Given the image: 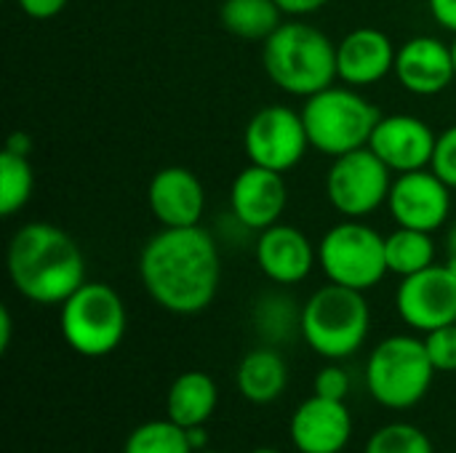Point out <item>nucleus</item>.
<instances>
[{"mask_svg": "<svg viewBox=\"0 0 456 453\" xmlns=\"http://www.w3.org/2000/svg\"><path fill=\"white\" fill-rule=\"evenodd\" d=\"M139 278L150 299L166 312H203L216 299L222 280L214 235L200 224L163 227L139 254Z\"/></svg>", "mask_w": 456, "mask_h": 453, "instance_id": "f257e3e1", "label": "nucleus"}, {"mask_svg": "<svg viewBox=\"0 0 456 453\" xmlns=\"http://www.w3.org/2000/svg\"><path fill=\"white\" fill-rule=\"evenodd\" d=\"M13 288L35 304H64L86 283V259L69 232L48 222L21 224L5 251Z\"/></svg>", "mask_w": 456, "mask_h": 453, "instance_id": "f03ea898", "label": "nucleus"}, {"mask_svg": "<svg viewBox=\"0 0 456 453\" xmlns=\"http://www.w3.org/2000/svg\"><path fill=\"white\" fill-rule=\"evenodd\" d=\"M267 77L291 96H313L337 77V43L307 21H283L262 43Z\"/></svg>", "mask_w": 456, "mask_h": 453, "instance_id": "7ed1b4c3", "label": "nucleus"}, {"mask_svg": "<svg viewBox=\"0 0 456 453\" xmlns=\"http://www.w3.org/2000/svg\"><path fill=\"white\" fill-rule=\"evenodd\" d=\"M371 328V310L363 291L329 283L318 288L299 312V331L313 352L326 360L355 355Z\"/></svg>", "mask_w": 456, "mask_h": 453, "instance_id": "20e7f679", "label": "nucleus"}, {"mask_svg": "<svg viewBox=\"0 0 456 453\" xmlns=\"http://www.w3.org/2000/svg\"><path fill=\"white\" fill-rule=\"evenodd\" d=\"M310 147L331 160L369 147V139L379 123V109L353 85H329L305 99L299 109Z\"/></svg>", "mask_w": 456, "mask_h": 453, "instance_id": "39448f33", "label": "nucleus"}, {"mask_svg": "<svg viewBox=\"0 0 456 453\" xmlns=\"http://www.w3.org/2000/svg\"><path fill=\"white\" fill-rule=\"evenodd\" d=\"M59 328L69 350L83 358L115 352L128 328V312L120 294L99 280H86L64 304H59Z\"/></svg>", "mask_w": 456, "mask_h": 453, "instance_id": "423d86ee", "label": "nucleus"}, {"mask_svg": "<svg viewBox=\"0 0 456 453\" xmlns=\"http://www.w3.org/2000/svg\"><path fill=\"white\" fill-rule=\"evenodd\" d=\"M436 376V366L428 355L425 339L417 336H387L374 347L366 363V387L371 398L393 411L417 406Z\"/></svg>", "mask_w": 456, "mask_h": 453, "instance_id": "0eeeda50", "label": "nucleus"}, {"mask_svg": "<svg viewBox=\"0 0 456 453\" xmlns=\"http://www.w3.org/2000/svg\"><path fill=\"white\" fill-rule=\"evenodd\" d=\"M318 264L329 283L369 291L390 272L385 259V235L363 219H342L321 238Z\"/></svg>", "mask_w": 456, "mask_h": 453, "instance_id": "6e6552de", "label": "nucleus"}, {"mask_svg": "<svg viewBox=\"0 0 456 453\" xmlns=\"http://www.w3.org/2000/svg\"><path fill=\"white\" fill-rule=\"evenodd\" d=\"M393 171L369 150H353L334 158L326 174V195L345 219H366L387 206Z\"/></svg>", "mask_w": 456, "mask_h": 453, "instance_id": "1a4fd4ad", "label": "nucleus"}, {"mask_svg": "<svg viewBox=\"0 0 456 453\" xmlns=\"http://www.w3.org/2000/svg\"><path fill=\"white\" fill-rule=\"evenodd\" d=\"M248 163L286 174L302 163L310 150L302 112L286 104H267L251 115L243 131Z\"/></svg>", "mask_w": 456, "mask_h": 453, "instance_id": "9d476101", "label": "nucleus"}, {"mask_svg": "<svg viewBox=\"0 0 456 453\" xmlns=\"http://www.w3.org/2000/svg\"><path fill=\"white\" fill-rule=\"evenodd\" d=\"M395 310L409 328L422 334L456 323V275L446 264H433L401 278Z\"/></svg>", "mask_w": 456, "mask_h": 453, "instance_id": "9b49d317", "label": "nucleus"}, {"mask_svg": "<svg viewBox=\"0 0 456 453\" xmlns=\"http://www.w3.org/2000/svg\"><path fill=\"white\" fill-rule=\"evenodd\" d=\"M387 211L398 227L438 232L452 214V187L433 168L395 174Z\"/></svg>", "mask_w": 456, "mask_h": 453, "instance_id": "f8f14e48", "label": "nucleus"}, {"mask_svg": "<svg viewBox=\"0 0 456 453\" xmlns=\"http://www.w3.org/2000/svg\"><path fill=\"white\" fill-rule=\"evenodd\" d=\"M436 144H438V133L422 117H414V115L379 117V123L369 139V150L393 174L430 168Z\"/></svg>", "mask_w": 456, "mask_h": 453, "instance_id": "ddd939ff", "label": "nucleus"}, {"mask_svg": "<svg viewBox=\"0 0 456 453\" xmlns=\"http://www.w3.org/2000/svg\"><path fill=\"white\" fill-rule=\"evenodd\" d=\"M289 203V187L283 174L248 163L230 187V211L232 219L251 230L262 232L281 222Z\"/></svg>", "mask_w": 456, "mask_h": 453, "instance_id": "4468645a", "label": "nucleus"}, {"mask_svg": "<svg viewBox=\"0 0 456 453\" xmlns=\"http://www.w3.org/2000/svg\"><path fill=\"white\" fill-rule=\"evenodd\" d=\"M395 80L414 96H438L456 80L452 43L417 35L398 45L395 51Z\"/></svg>", "mask_w": 456, "mask_h": 453, "instance_id": "2eb2a0df", "label": "nucleus"}, {"mask_svg": "<svg viewBox=\"0 0 456 453\" xmlns=\"http://www.w3.org/2000/svg\"><path fill=\"white\" fill-rule=\"evenodd\" d=\"M254 254L262 275L278 286H297L307 280L318 262V248L310 238L299 227L283 222L259 232Z\"/></svg>", "mask_w": 456, "mask_h": 453, "instance_id": "dca6fc26", "label": "nucleus"}, {"mask_svg": "<svg viewBox=\"0 0 456 453\" xmlns=\"http://www.w3.org/2000/svg\"><path fill=\"white\" fill-rule=\"evenodd\" d=\"M398 45L379 27H358L337 43V77L345 85L366 88L393 75Z\"/></svg>", "mask_w": 456, "mask_h": 453, "instance_id": "f3484780", "label": "nucleus"}, {"mask_svg": "<svg viewBox=\"0 0 456 453\" xmlns=\"http://www.w3.org/2000/svg\"><path fill=\"white\" fill-rule=\"evenodd\" d=\"M289 435L299 453H339L353 438V417L345 400L313 395L294 411Z\"/></svg>", "mask_w": 456, "mask_h": 453, "instance_id": "a211bd4d", "label": "nucleus"}, {"mask_svg": "<svg viewBox=\"0 0 456 453\" xmlns=\"http://www.w3.org/2000/svg\"><path fill=\"white\" fill-rule=\"evenodd\" d=\"M147 206L160 227H195L206 211V190L190 168L166 166L150 179Z\"/></svg>", "mask_w": 456, "mask_h": 453, "instance_id": "6ab92c4d", "label": "nucleus"}, {"mask_svg": "<svg viewBox=\"0 0 456 453\" xmlns=\"http://www.w3.org/2000/svg\"><path fill=\"white\" fill-rule=\"evenodd\" d=\"M216 403H219L216 382L206 371H184L174 379L168 390L166 411L171 422H176L184 430H192V427H203L211 419Z\"/></svg>", "mask_w": 456, "mask_h": 453, "instance_id": "aec40b11", "label": "nucleus"}, {"mask_svg": "<svg viewBox=\"0 0 456 453\" xmlns=\"http://www.w3.org/2000/svg\"><path fill=\"white\" fill-rule=\"evenodd\" d=\"M235 382H238L240 395L248 403L270 406L283 395V390L289 384V368H286V360L275 350L256 347L248 355H243Z\"/></svg>", "mask_w": 456, "mask_h": 453, "instance_id": "412c9836", "label": "nucleus"}, {"mask_svg": "<svg viewBox=\"0 0 456 453\" xmlns=\"http://www.w3.org/2000/svg\"><path fill=\"white\" fill-rule=\"evenodd\" d=\"M283 11L275 0H224L219 8L222 27L240 40H267L281 24Z\"/></svg>", "mask_w": 456, "mask_h": 453, "instance_id": "4be33fe9", "label": "nucleus"}, {"mask_svg": "<svg viewBox=\"0 0 456 453\" xmlns=\"http://www.w3.org/2000/svg\"><path fill=\"white\" fill-rule=\"evenodd\" d=\"M436 240L433 232L398 227L390 235H385V259L387 270L398 278H409L414 272H422L436 264Z\"/></svg>", "mask_w": 456, "mask_h": 453, "instance_id": "5701e85b", "label": "nucleus"}, {"mask_svg": "<svg viewBox=\"0 0 456 453\" xmlns=\"http://www.w3.org/2000/svg\"><path fill=\"white\" fill-rule=\"evenodd\" d=\"M35 192V171L27 155L3 150L0 152V216L11 219L19 214Z\"/></svg>", "mask_w": 456, "mask_h": 453, "instance_id": "b1692460", "label": "nucleus"}, {"mask_svg": "<svg viewBox=\"0 0 456 453\" xmlns=\"http://www.w3.org/2000/svg\"><path fill=\"white\" fill-rule=\"evenodd\" d=\"M123 453H195V449L184 427L171 419H158L136 427L128 435Z\"/></svg>", "mask_w": 456, "mask_h": 453, "instance_id": "393cba45", "label": "nucleus"}, {"mask_svg": "<svg viewBox=\"0 0 456 453\" xmlns=\"http://www.w3.org/2000/svg\"><path fill=\"white\" fill-rule=\"evenodd\" d=\"M366 453H436L430 438L414 427V425H385L382 430H377L369 443H366Z\"/></svg>", "mask_w": 456, "mask_h": 453, "instance_id": "a878e982", "label": "nucleus"}, {"mask_svg": "<svg viewBox=\"0 0 456 453\" xmlns=\"http://www.w3.org/2000/svg\"><path fill=\"white\" fill-rule=\"evenodd\" d=\"M428 355L436 366V371H456V323L441 326L436 331L425 334Z\"/></svg>", "mask_w": 456, "mask_h": 453, "instance_id": "bb28decb", "label": "nucleus"}, {"mask_svg": "<svg viewBox=\"0 0 456 453\" xmlns=\"http://www.w3.org/2000/svg\"><path fill=\"white\" fill-rule=\"evenodd\" d=\"M430 168L456 190V123L452 128H446L444 133H438V144H436V155Z\"/></svg>", "mask_w": 456, "mask_h": 453, "instance_id": "cd10ccee", "label": "nucleus"}, {"mask_svg": "<svg viewBox=\"0 0 456 453\" xmlns=\"http://www.w3.org/2000/svg\"><path fill=\"white\" fill-rule=\"evenodd\" d=\"M313 387H315V395H321V398L345 400L347 392H350V376H347L345 368L334 366V360H331V366H326V368H321V371L315 374Z\"/></svg>", "mask_w": 456, "mask_h": 453, "instance_id": "c85d7f7f", "label": "nucleus"}, {"mask_svg": "<svg viewBox=\"0 0 456 453\" xmlns=\"http://www.w3.org/2000/svg\"><path fill=\"white\" fill-rule=\"evenodd\" d=\"M67 3H69V0H16V5H19L29 19H40V21L59 16V13L67 8Z\"/></svg>", "mask_w": 456, "mask_h": 453, "instance_id": "c756f323", "label": "nucleus"}, {"mask_svg": "<svg viewBox=\"0 0 456 453\" xmlns=\"http://www.w3.org/2000/svg\"><path fill=\"white\" fill-rule=\"evenodd\" d=\"M428 8L438 27L456 35V0H428Z\"/></svg>", "mask_w": 456, "mask_h": 453, "instance_id": "7c9ffc66", "label": "nucleus"}, {"mask_svg": "<svg viewBox=\"0 0 456 453\" xmlns=\"http://www.w3.org/2000/svg\"><path fill=\"white\" fill-rule=\"evenodd\" d=\"M275 3L289 16H310L315 11H321L323 5H329L331 0H275Z\"/></svg>", "mask_w": 456, "mask_h": 453, "instance_id": "2f4dec72", "label": "nucleus"}, {"mask_svg": "<svg viewBox=\"0 0 456 453\" xmlns=\"http://www.w3.org/2000/svg\"><path fill=\"white\" fill-rule=\"evenodd\" d=\"M5 150L19 152V155H27V158H29V152H32V136H29L27 131H16V133H11V136H8Z\"/></svg>", "mask_w": 456, "mask_h": 453, "instance_id": "473e14b6", "label": "nucleus"}, {"mask_svg": "<svg viewBox=\"0 0 456 453\" xmlns=\"http://www.w3.org/2000/svg\"><path fill=\"white\" fill-rule=\"evenodd\" d=\"M11 331H13L11 310L3 307V310H0V352H5V350L11 347Z\"/></svg>", "mask_w": 456, "mask_h": 453, "instance_id": "72a5a7b5", "label": "nucleus"}, {"mask_svg": "<svg viewBox=\"0 0 456 453\" xmlns=\"http://www.w3.org/2000/svg\"><path fill=\"white\" fill-rule=\"evenodd\" d=\"M446 256H456V222L449 227V235H446Z\"/></svg>", "mask_w": 456, "mask_h": 453, "instance_id": "f704fd0d", "label": "nucleus"}, {"mask_svg": "<svg viewBox=\"0 0 456 453\" xmlns=\"http://www.w3.org/2000/svg\"><path fill=\"white\" fill-rule=\"evenodd\" d=\"M446 267L456 275V256H446Z\"/></svg>", "mask_w": 456, "mask_h": 453, "instance_id": "c9c22d12", "label": "nucleus"}, {"mask_svg": "<svg viewBox=\"0 0 456 453\" xmlns=\"http://www.w3.org/2000/svg\"><path fill=\"white\" fill-rule=\"evenodd\" d=\"M251 453H281V451H275V449H256V451H251Z\"/></svg>", "mask_w": 456, "mask_h": 453, "instance_id": "e433bc0d", "label": "nucleus"}, {"mask_svg": "<svg viewBox=\"0 0 456 453\" xmlns=\"http://www.w3.org/2000/svg\"><path fill=\"white\" fill-rule=\"evenodd\" d=\"M452 53H454V69H456V35H454V40H452Z\"/></svg>", "mask_w": 456, "mask_h": 453, "instance_id": "4c0bfd02", "label": "nucleus"}, {"mask_svg": "<svg viewBox=\"0 0 456 453\" xmlns=\"http://www.w3.org/2000/svg\"><path fill=\"white\" fill-rule=\"evenodd\" d=\"M195 453H219V451H195Z\"/></svg>", "mask_w": 456, "mask_h": 453, "instance_id": "58836bf2", "label": "nucleus"}]
</instances>
